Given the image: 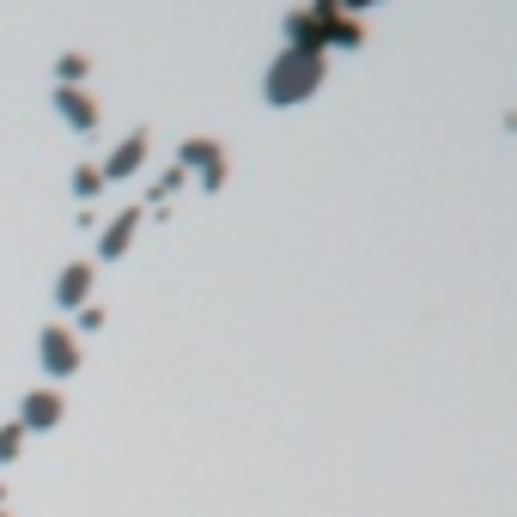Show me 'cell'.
Here are the masks:
<instances>
[{
	"label": "cell",
	"instance_id": "obj_11",
	"mask_svg": "<svg viewBox=\"0 0 517 517\" xmlns=\"http://www.w3.org/2000/svg\"><path fill=\"white\" fill-rule=\"evenodd\" d=\"M104 189V177H98V165H80V171H73V195H80V201H92Z\"/></svg>",
	"mask_w": 517,
	"mask_h": 517
},
{
	"label": "cell",
	"instance_id": "obj_9",
	"mask_svg": "<svg viewBox=\"0 0 517 517\" xmlns=\"http://www.w3.org/2000/svg\"><path fill=\"white\" fill-rule=\"evenodd\" d=\"M134 232H140V207L116 213L110 226H104V238H98V262H122V256H128V244H134Z\"/></svg>",
	"mask_w": 517,
	"mask_h": 517
},
{
	"label": "cell",
	"instance_id": "obj_1",
	"mask_svg": "<svg viewBox=\"0 0 517 517\" xmlns=\"http://www.w3.org/2000/svg\"><path fill=\"white\" fill-rule=\"evenodd\" d=\"M317 86H323V55H311V49H280L274 61H268V104H305V98H317Z\"/></svg>",
	"mask_w": 517,
	"mask_h": 517
},
{
	"label": "cell",
	"instance_id": "obj_10",
	"mask_svg": "<svg viewBox=\"0 0 517 517\" xmlns=\"http://www.w3.org/2000/svg\"><path fill=\"white\" fill-rule=\"evenodd\" d=\"M25 451V426L19 420H7V426H0V463H13Z\"/></svg>",
	"mask_w": 517,
	"mask_h": 517
},
{
	"label": "cell",
	"instance_id": "obj_5",
	"mask_svg": "<svg viewBox=\"0 0 517 517\" xmlns=\"http://www.w3.org/2000/svg\"><path fill=\"white\" fill-rule=\"evenodd\" d=\"M146 146H153V134H146V128H134V134L116 146V153L98 165V177H104V183H122V177H134V171L146 165Z\"/></svg>",
	"mask_w": 517,
	"mask_h": 517
},
{
	"label": "cell",
	"instance_id": "obj_8",
	"mask_svg": "<svg viewBox=\"0 0 517 517\" xmlns=\"http://www.w3.org/2000/svg\"><path fill=\"white\" fill-rule=\"evenodd\" d=\"M92 280H98V268H92V262H67V268H61V280H55V305H61V311L86 305V299H92Z\"/></svg>",
	"mask_w": 517,
	"mask_h": 517
},
{
	"label": "cell",
	"instance_id": "obj_7",
	"mask_svg": "<svg viewBox=\"0 0 517 517\" xmlns=\"http://www.w3.org/2000/svg\"><path fill=\"white\" fill-rule=\"evenodd\" d=\"M55 110L61 122H73V134H98V104L86 98V86H55Z\"/></svg>",
	"mask_w": 517,
	"mask_h": 517
},
{
	"label": "cell",
	"instance_id": "obj_12",
	"mask_svg": "<svg viewBox=\"0 0 517 517\" xmlns=\"http://www.w3.org/2000/svg\"><path fill=\"white\" fill-rule=\"evenodd\" d=\"M55 73H61V86H80V80H86V55H61Z\"/></svg>",
	"mask_w": 517,
	"mask_h": 517
},
{
	"label": "cell",
	"instance_id": "obj_6",
	"mask_svg": "<svg viewBox=\"0 0 517 517\" xmlns=\"http://www.w3.org/2000/svg\"><path fill=\"white\" fill-rule=\"evenodd\" d=\"M61 414H67L61 390H25V402H19V426L25 432H49V426H61Z\"/></svg>",
	"mask_w": 517,
	"mask_h": 517
},
{
	"label": "cell",
	"instance_id": "obj_4",
	"mask_svg": "<svg viewBox=\"0 0 517 517\" xmlns=\"http://www.w3.org/2000/svg\"><path fill=\"white\" fill-rule=\"evenodd\" d=\"M177 171H201V183L219 189V183H226V153H219L213 140H183L177 146Z\"/></svg>",
	"mask_w": 517,
	"mask_h": 517
},
{
	"label": "cell",
	"instance_id": "obj_14",
	"mask_svg": "<svg viewBox=\"0 0 517 517\" xmlns=\"http://www.w3.org/2000/svg\"><path fill=\"white\" fill-rule=\"evenodd\" d=\"M0 517H7V511H0Z\"/></svg>",
	"mask_w": 517,
	"mask_h": 517
},
{
	"label": "cell",
	"instance_id": "obj_2",
	"mask_svg": "<svg viewBox=\"0 0 517 517\" xmlns=\"http://www.w3.org/2000/svg\"><path fill=\"white\" fill-rule=\"evenodd\" d=\"M286 31H292V49H311V55H323V43H359L365 31H359V19L353 13H341V7H305V13H292L286 19Z\"/></svg>",
	"mask_w": 517,
	"mask_h": 517
},
{
	"label": "cell",
	"instance_id": "obj_13",
	"mask_svg": "<svg viewBox=\"0 0 517 517\" xmlns=\"http://www.w3.org/2000/svg\"><path fill=\"white\" fill-rule=\"evenodd\" d=\"M0 499H7V487H0Z\"/></svg>",
	"mask_w": 517,
	"mask_h": 517
},
{
	"label": "cell",
	"instance_id": "obj_3",
	"mask_svg": "<svg viewBox=\"0 0 517 517\" xmlns=\"http://www.w3.org/2000/svg\"><path fill=\"white\" fill-rule=\"evenodd\" d=\"M37 359H43L49 378H73V372H80V341H73V329L67 323H49L43 341H37Z\"/></svg>",
	"mask_w": 517,
	"mask_h": 517
}]
</instances>
